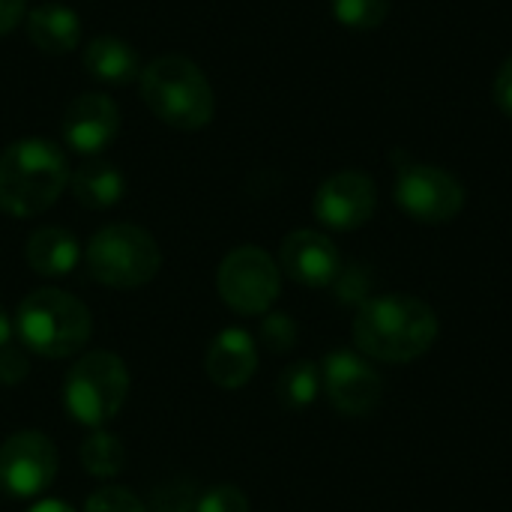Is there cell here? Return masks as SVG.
Masks as SVG:
<instances>
[{"label":"cell","mask_w":512,"mask_h":512,"mask_svg":"<svg viewBox=\"0 0 512 512\" xmlns=\"http://www.w3.org/2000/svg\"><path fill=\"white\" fill-rule=\"evenodd\" d=\"M321 384L330 405L345 417H366L384 399V378L354 351H333L321 366Z\"/></svg>","instance_id":"cell-10"},{"label":"cell","mask_w":512,"mask_h":512,"mask_svg":"<svg viewBox=\"0 0 512 512\" xmlns=\"http://www.w3.org/2000/svg\"><path fill=\"white\" fill-rule=\"evenodd\" d=\"M204 369L207 378L222 387V390H240L252 381L255 369H258V345L246 330L228 327L222 330L204 357Z\"/></svg>","instance_id":"cell-14"},{"label":"cell","mask_w":512,"mask_h":512,"mask_svg":"<svg viewBox=\"0 0 512 512\" xmlns=\"http://www.w3.org/2000/svg\"><path fill=\"white\" fill-rule=\"evenodd\" d=\"M69 186V165L57 144L18 138L0 153V210L30 219L57 204Z\"/></svg>","instance_id":"cell-2"},{"label":"cell","mask_w":512,"mask_h":512,"mask_svg":"<svg viewBox=\"0 0 512 512\" xmlns=\"http://www.w3.org/2000/svg\"><path fill=\"white\" fill-rule=\"evenodd\" d=\"M78 462L81 468L90 474V477H99V480H111L123 471L126 465V450L120 444L117 435L105 432V429H96L93 435H87L81 441V450H78Z\"/></svg>","instance_id":"cell-19"},{"label":"cell","mask_w":512,"mask_h":512,"mask_svg":"<svg viewBox=\"0 0 512 512\" xmlns=\"http://www.w3.org/2000/svg\"><path fill=\"white\" fill-rule=\"evenodd\" d=\"M141 99L168 126L192 132L213 120L216 93L207 75L180 54H165L141 69Z\"/></svg>","instance_id":"cell-3"},{"label":"cell","mask_w":512,"mask_h":512,"mask_svg":"<svg viewBox=\"0 0 512 512\" xmlns=\"http://www.w3.org/2000/svg\"><path fill=\"white\" fill-rule=\"evenodd\" d=\"M321 369L309 360H300V363H291L279 381H276V399L282 402V408L288 411H303L309 408L318 393H321Z\"/></svg>","instance_id":"cell-20"},{"label":"cell","mask_w":512,"mask_h":512,"mask_svg":"<svg viewBox=\"0 0 512 512\" xmlns=\"http://www.w3.org/2000/svg\"><path fill=\"white\" fill-rule=\"evenodd\" d=\"M84 512H147L144 504L120 486H105L99 492H93L84 504Z\"/></svg>","instance_id":"cell-24"},{"label":"cell","mask_w":512,"mask_h":512,"mask_svg":"<svg viewBox=\"0 0 512 512\" xmlns=\"http://www.w3.org/2000/svg\"><path fill=\"white\" fill-rule=\"evenodd\" d=\"M396 162V204L417 222L441 225L462 213L465 207V186L444 168L408 159L402 150L393 153Z\"/></svg>","instance_id":"cell-7"},{"label":"cell","mask_w":512,"mask_h":512,"mask_svg":"<svg viewBox=\"0 0 512 512\" xmlns=\"http://www.w3.org/2000/svg\"><path fill=\"white\" fill-rule=\"evenodd\" d=\"M438 339V315L411 294H381L357 306L354 342L381 363H411Z\"/></svg>","instance_id":"cell-1"},{"label":"cell","mask_w":512,"mask_h":512,"mask_svg":"<svg viewBox=\"0 0 512 512\" xmlns=\"http://www.w3.org/2000/svg\"><path fill=\"white\" fill-rule=\"evenodd\" d=\"M279 264L294 282L306 288H327L342 270V255L327 234L303 228L282 240Z\"/></svg>","instance_id":"cell-12"},{"label":"cell","mask_w":512,"mask_h":512,"mask_svg":"<svg viewBox=\"0 0 512 512\" xmlns=\"http://www.w3.org/2000/svg\"><path fill=\"white\" fill-rule=\"evenodd\" d=\"M120 132V108L105 93H81L69 102L63 117V138L75 153L93 156L105 150Z\"/></svg>","instance_id":"cell-13"},{"label":"cell","mask_w":512,"mask_h":512,"mask_svg":"<svg viewBox=\"0 0 512 512\" xmlns=\"http://www.w3.org/2000/svg\"><path fill=\"white\" fill-rule=\"evenodd\" d=\"M333 291L339 297V303H351V306H363L372 297V276L369 270L348 264L339 270V276L333 279Z\"/></svg>","instance_id":"cell-23"},{"label":"cell","mask_w":512,"mask_h":512,"mask_svg":"<svg viewBox=\"0 0 512 512\" xmlns=\"http://www.w3.org/2000/svg\"><path fill=\"white\" fill-rule=\"evenodd\" d=\"M24 3H27V0H0V36L9 33V30L21 21Z\"/></svg>","instance_id":"cell-28"},{"label":"cell","mask_w":512,"mask_h":512,"mask_svg":"<svg viewBox=\"0 0 512 512\" xmlns=\"http://www.w3.org/2000/svg\"><path fill=\"white\" fill-rule=\"evenodd\" d=\"M129 396V369L111 351H90L66 372L63 405L66 414L90 429L111 423Z\"/></svg>","instance_id":"cell-6"},{"label":"cell","mask_w":512,"mask_h":512,"mask_svg":"<svg viewBox=\"0 0 512 512\" xmlns=\"http://www.w3.org/2000/svg\"><path fill=\"white\" fill-rule=\"evenodd\" d=\"M27 36L45 54H69L81 42V18L63 3H42L27 12Z\"/></svg>","instance_id":"cell-16"},{"label":"cell","mask_w":512,"mask_h":512,"mask_svg":"<svg viewBox=\"0 0 512 512\" xmlns=\"http://www.w3.org/2000/svg\"><path fill=\"white\" fill-rule=\"evenodd\" d=\"M222 303L237 315H267L282 291V273L276 261L258 246L231 249L216 273Z\"/></svg>","instance_id":"cell-8"},{"label":"cell","mask_w":512,"mask_h":512,"mask_svg":"<svg viewBox=\"0 0 512 512\" xmlns=\"http://www.w3.org/2000/svg\"><path fill=\"white\" fill-rule=\"evenodd\" d=\"M57 477V450L42 432H15L0 447V489L12 498H36Z\"/></svg>","instance_id":"cell-9"},{"label":"cell","mask_w":512,"mask_h":512,"mask_svg":"<svg viewBox=\"0 0 512 512\" xmlns=\"http://www.w3.org/2000/svg\"><path fill=\"white\" fill-rule=\"evenodd\" d=\"M69 189L75 195V201L87 210H108L114 207L123 192H126V180L120 174V168H114L111 162L93 159L78 165L69 174Z\"/></svg>","instance_id":"cell-17"},{"label":"cell","mask_w":512,"mask_h":512,"mask_svg":"<svg viewBox=\"0 0 512 512\" xmlns=\"http://www.w3.org/2000/svg\"><path fill=\"white\" fill-rule=\"evenodd\" d=\"M315 216L333 231H354L366 225L378 207L375 180L363 171H336L315 192Z\"/></svg>","instance_id":"cell-11"},{"label":"cell","mask_w":512,"mask_h":512,"mask_svg":"<svg viewBox=\"0 0 512 512\" xmlns=\"http://www.w3.org/2000/svg\"><path fill=\"white\" fill-rule=\"evenodd\" d=\"M12 333H15V324L9 321V315L0 309V348H6L12 342Z\"/></svg>","instance_id":"cell-30"},{"label":"cell","mask_w":512,"mask_h":512,"mask_svg":"<svg viewBox=\"0 0 512 512\" xmlns=\"http://www.w3.org/2000/svg\"><path fill=\"white\" fill-rule=\"evenodd\" d=\"M27 372H30V360L21 348H15L12 342L0 348V384L15 387L27 378Z\"/></svg>","instance_id":"cell-26"},{"label":"cell","mask_w":512,"mask_h":512,"mask_svg":"<svg viewBox=\"0 0 512 512\" xmlns=\"http://www.w3.org/2000/svg\"><path fill=\"white\" fill-rule=\"evenodd\" d=\"M339 24L351 30H375L390 15V0H330Z\"/></svg>","instance_id":"cell-21"},{"label":"cell","mask_w":512,"mask_h":512,"mask_svg":"<svg viewBox=\"0 0 512 512\" xmlns=\"http://www.w3.org/2000/svg\"><path fill=\"white\" fill-rule=\"evenodd\" d=\"M195 512H249V498L237 486H213L198 498Z\"/></svg>","instance_id":"cell-25"},{"label":"cell","mask_w":512,"mask_h":512,"mask_svg":"<svg viewBox=\"0 0 512 512\" xmlns=\"http://www.w3.org/2000/svg\"><path fill=\"white\" fill-rule=\"evenodd\" d=\"M84 69L108 84H126L141 75L138 51L117 36H99L84 48Z\"/></svg>","instance_id":"cell-18"},{"label":"cell","mask_w":512,"mask_h":512,"mask_svg":"<svg viewBox=\"0 0 512 512\" xmlns=\"http://www.w3.org/2000/svg\"><path fill=\"white\" fill-rule=\"evenodd\" d=\"M27 512H75L66 501H57V498H48V501H39L36 507H30Z\"/></svg>","instance_id":"cell-29"},{"label":"cell","mask_w":512,"mask_h":512,"mask_svg":"<svg viewBox=\"0 0 512 512\" xmlns=\"http://www.w3.org/2000/svg\"><path fill=\"white\" fill-rule=\"evenodd\" d=\"M492 96H495V105L512 117V57L504 60V66L498 69L495 75V84H492Z\"/></svg>","instance_id":"cell-27"},{"label":"cell","mask_w":512,"mask_h":512,"mask_svg":"<svg viewBox=\"0 0 512 512\" xmlns=\"http://www.w3.org/2000/svg\"><path fill=\"white\" fill-rule=\"evenodd\" d=\"M15 333L27 351L63 360L90 342L93 318L78 297L60 288H39L21 300L15 312Z\"/></svg>","instance_id":"cell-4"},{"label":"cell","mask_w":512,"mask_h":512,"mask_svg":"<svg viewBox=\"0 0 512 512\" xmlns=\"http://www.w3.org/2000/svg\"><path fill=\"white\" fill-rule=\"evenodd\" d=\"M297 324H294V318L291 315H285V312H267L264 315V321H261V327H258V339H261V345L270 351V354H285V351H291L294 345H297Z\"/></svg>","instance_id":"cell-22"},{"label":"cell","mask_w":512,"mask_h":512,"mask_svg":"<svg viewBox=\"0 0 512 512\" xmlns=\"http://www.w3.org/2000/svg\"><path fill=\"white\" fill-rule=\"evenodd\" d=\"M84 264L99 285L132 291L156 279L162 267V252L150 231L129 222H117L99 228L90 237L84 249Z\"/></svg>","instance_id":"cell-5"},{"label":"cell","mask_w":512,"mask_h":512,"mask_svg":"<svg viewBox=\"0 0 512 512\" xmlns=\"http://www.w3.org/2000/svg\"><path fill=\"white\" fill-rule=\"evenodd\" d=\"M24 261L36 276L63 279L78 267L81 246H78L75 234L66 228H57V225L36 228L24 243Z\"/></svg>","instance_id":"cell-15"}]
</instances>
